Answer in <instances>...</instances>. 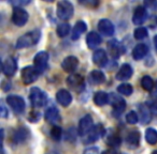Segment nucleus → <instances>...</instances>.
<instances>
[{
	"label": "nucleus",
	"instance_id": "17",
	"mask_svg": "<svg viewBox=\"0 0 157 154\" xmlns=\"http://www.w3.org/2000/svg\"><path fill=\"white\" fill-rule=\"evenodd\" d=\"M132 67L130 66L129 64L125 63L121 66V69L118 70L117 74H116V79L117 81H125L127 79H129L132 76Z\"/></svg>",
	"mask_w": 157,
	"mask_h": 154
},
{
	"label": "nucleus",
	"instance_id": "21",
	"mask_svg": "<svg viewBox=\"0 0 157 154\" xmlns=\"http://www.w3.org/2000/svg\"><path fill=\"white\" fill-rule=\"evenodd\" d=\"M108 48H109L111 56L114 57V58H117V57H120L121 55L124 52V48H123V46L121 45V43H118L116 40H112V41H110L109 44H108Z\"/></svg>",
	"mask_w": 157,
	"mask_h": 154
},
{
	"label": "nucleus",
	"instance_id": "34",
	"mask_svg": "<svg viewBox=\"0 0 157 154\" xmlns=\"http://www.w3.org/2000/svg\"><path fill=\"white\" fill-rule=\"evenodd\" d=\"M121 142H122V139H121V137L118 135H111L107 139V143L113 148L118 147L121 145Z\"/></svg>",
	"mask_w": 157,
	"mask_h": 154
},
{
	"label": "nucleus",
	"instance_id": "10",
	"mask_svg": "<svg viewBox=\"0 0 157 154\" xmlns=\"http://www.w3.org/2000/svg\"><path fill=\"white\" fill-rule=\"evenodd\" d=\"M67 85L69 86L71 89H73L74 91H82L84 89V78L78 74H72L66 81Z\"/></svg>",
	"mask_w": 157,
	"mask_h": 154
},
{
	"label": "nucleus",
	"instance_id": "46",
	"mask_svg": "<svg viewBox=\"0 0 157 154\" xmlns=\"http://www.w3.org/2000/svg\"><path fill=\"white\" fill-rule=\"evenodd\" d=\"M156 89H157V81H156Z\"/></svg>",
	"mask_w": 157,
	"mask_h": 154
},
{
	"label": "nucleus",
	"instance_id": "5",
	"mask_svg": "<svg viewBox=\"0 0 157 154\" xmlns=\"http://www.w3.org/2000/svg\"><path fill=\"white\" fill-rule=\"evenodd\" d=\"M28 16L29 15L26 10L21 7H15L13 9V13H12V22L16 26L22 27L28 22Z\"/></svg>",
	"mask_w": 157,
	"mask_h": 154
},
{
	"label": "nucleus",
	"instance_id": "27",
	"mask_svg": "<svg viewBox=\"0 0 157 154\" xmlns=\"http://www.w3.org/2000/svg\"><path fill=\"white\" fill-rule=\"evenodd\" d=\"M90 81H92L93 84H96V85H100V84L105 83V76L103 74V72L99 71V70H95L90 73Z\"/></svg>",
	"mask_w": 157,
	"mask_h": 154
},
{
	"label": "nucleus",
	"instance_id": "31",
	"mask_svg": "<svg viewBox=\"0 0 157 154\" xmlns=\"http://www.w3.org/2000/svg\"><path fill=\"white\" fill-rule=\"evenodd\" d=\"M69 31H70V26H69V24H67V23L59 24L56 29L57 34H58V37H60V38H63V37H66V35H68L69 34Z\"/></svg>",
	"mask_w": 157,
	"mask_h": 154
},
{
	"label": "nucleus",
	"instance_id": "8",
	"mask_svg": "<svg viewBox=\"0 0 157 154\" xmlns=\"http://www.w3.org/2000/svg\"><path fill=\"white\" fill-rule=\"evenodd\" d=\"M48 54L46 52H39L33 58V65L39 73L44 72L48 69Z\"/></svg>",
	"mask_w": 157,
	"mask_h": 154
},
{
	"label": "nucleus",
	"instance_id": "2",
	"mask_svg": "<svg viewBox=\"0 0 157 154\" xmlns=\"http://www.w3.org/2000/svg\"><path fill=\"white\" fill-rule=\"evenodd\" d=\"M56 13H57V16H58L59 20H68L72 17V15H73L74 8L71 2L66 1V0H63V1L57 2Z\"/></svg>",
	"mask_w": 157,
	"mask_h": 154
},
{
	"label": "nucleus",
	"instance_id": "26",
	"mask_svg": "<svg viewBox=\"0 0 157 154\" xmlns=\"http://www.w3.org/2000/svg\"><path fill=\"white\" fill-rule=\"evenodd\" d=\"M139 111L141 115V120L144 124L148 123L152 119V115H151V109L146 104L139 105Z\"/></svg>",
	"mask_w": 157,
	"mask_h": 154
},
{
	"label": "nucleus",
	"instance_id": "22",
	"mask_svg": "<svg viewBox=\"0 0 157 154\" xmlns=\"http://www.w3.org/2000/svg\"><path fill=\"white\" fill-rule=\"evenodd\" d=\"M148 52V47L146 46V44L140 43L138 45L135 46L132 50V57L136 60H140V59L144 58Z\"/></svg>",
	"mask_w": 157,
	"mask_h": 154
},
{
	"label": "nucleus",
	"instance_id": "35",
	"mask_svg": "<svg viewBox=\"0 0 157 154\" xmlns=\"http://www.w3.org/2000/svg\"><path fill=\"white\" fill-rule=\"evenodd\" d=\"M133 35H135V39L143 40L144 38L147 37V30L144 27H138L135 30V32H133Z\"/></svg>",
	"mask_w": 157,
	"mask_h": 154
},
{
	"label": "nucleus",
	"instance_id": "24",
	"mask_svg": "<svg viewBox=\"0 0 157 154\" xmlns=\"http://www.w3.org/2000/svg\"><path fill=\"white\" fill-rule=\"evenodd\" d=\"M86 43H87V46L90 48H95L101 43V37L95 31H92L87 34V38H86Z\"/></svg>",
	"mask_w": 157,
	"mask_h": 154
},
{
	"label": "nucleus",
	"instance_id": "33",
	"mask_svg": "<svg viewBox=\"0 0 157 154\" xmlns=\"http://www.w3.org/2000/svg\"><path fill=\"white\" fill-rule=\"evenodd\" d=\"M51 137H52L53 140L55 141H59L61 139V135H63V131L59 126L57 125H54L51 130Z\"/></svg>",
	"mask_w": 157,
	"mask_h": 154
},
{
	"label": "nucleus",
	"instance_id": "19",
	"mask_svg": "<svg viewBox=\"0 0 157 154\" xmlns=\"http://www.w3.org/2000/svg\"><path fill=\"white\" fill-rule=\"evenodd\" d=\"M44 118L48 123H56L60 120V116H59V111L56 107L52 106L50 108L46 109L45 113H44Z\"/></svg>",
	"mask_w": 157,
	"mask_h": 154
},
{
	"label": "nucleus",
	"instance_id": "42",
	"mask_svg": "<svg viewBox=\"0 0 157 154\" xmlns=\"http://www.w3.org/2000/svg\"><path fill=\"white\" fill-rule=\"evenodd\" d=\"M0 116L2 118H7L8 117V110L6 109V107L3 105H1V111H0Z\"/></svg>",
	"mask_w": 157,
	"mask_h": 154
},
{
	"label": "nucleus",
	"instance_id": "29",
	"mask_svg": "<svg viewBox=\"0 0 157 154\" xmlns=\"http://www.w3.org/2000/svg\"><path fill=\"white\" fill-rule=\"evenodd\" d=\"M145 140L150 145H156L157 143V131L155 128H147L145 132Z\"/></svg>",
	"mask_w": 157,
	"mask_h": 154
},
{
	"label": "nucleus",
	"instance_id": "41",
	"mask_svg": "<svg viewBox=\"0 0 157 154\" xmlns=\"http://www.w3.org/2000/svg\"><path fill=\"white\" fill-rule=\"evenodd\" d=\"M81 3L84 5H86V7H92V8H95L97 5H98V2L92 1V0H88V1H81Z\"/></svg>",
	"mask_w": 157,
	"mask_h": 154
},
{
	"label": "nucleus",
	"instance_id": "39",
	"mask_svg": "<svg viewBox=\"0 0 157 154\" xmlns=\"http://www.w3.org/2000/svg\"><path fill=\"white\" fill-rule=\"evenodd\" d=\"M83 154H99V149L97 147H90L84 151Z\"/></svg>",
	"mask_w": 157,
	"mask_h": 154
},
{
	"label": "nucleus",
	"instance_id": "32",
	"mask_svg": "<svg viewBox=\"0 0 157 154\" xmlns=\"http://www.w3.org/2000/svg\"><path fill=\"white\" fill-rule=\"evenodd\" d=\"M117 91L118 93L123 94V95H130L132 93L133 89L132 86L129 85V84H122L117 87Z\"/></svg>",
	"mask_w": 157,
	"mask_h": 154
},
{
	"label": "nucleus",
	"instance_id": "16",
	"mask_svg": "<svg viewBox=\"0 0 157 154\" xmlns=\"http://www.w3.org/2000/svg\"><path fill=\"white\" fill-rule=\"evenodd\" d=\"M56 100L61 106L67 107L71 104L72 102V95L70 94L69 91H67L66 89H60L56 94Z\"/></svg>",
	"mask_w": 157,
	"mask_h": 154
},
{
	"label": "nucleus",
	"instance_id": "45",
	"mask_svg": "<svg viewBox=\"0 0 157 154\" xmlns=\"http://www.w3.org/2000/svg\"><path fill=\"white\" fill-rule=\"evenodd\" d=\"M152 154H157V150H156V151H154V152H153Z\"/></svg>",
	"mask_w": 157,
	"mask_h": 154
},
{
	"label": "nucleus",
	"instance_id": "36",
	"mask_svg": "<svg viewBox=\"0 0 157 154\" xmlns=\"http://www.w3.org/2000/svg\"><path fill=\"white\" fill-rule=\"evenodd\" d=\"M126 121H127V123H129V124H136L137 123V122L139 121V118H138L137 113L133 111V110L129 111V113L126 115Z\"/></svg>",
	"mask_w": 157,
	"mask_h": 154
},
{
	"label": "nucleus",
	"instance_id": "44",
	"mask_svg": "<svg viewBox=\"0 0 157 154\" xmlns=\"http://www.w3.org/2000/svg\"><path fill=\"white\" fill-rule=\"evenodd\" d=\"M154 44H155V48H156V50H157V35L154 38Z\"/></svg>",
	"mask_w": 157,
	"mask_h": 154
},
{
	"label": "nucleus",
	"instance_id": "11",
	"mask_svg": "<svg viewBox=\"0 0 157 154\" xmlns=\"http://www.w3.org/2000/svg\"><path fill=\"white\" fill-rule=\"evenodd\" d=\"M16 70H17V61L14 57H8L2 62V73L8 77L13 76Z\"/></svg>",
	"mask_w": 157,
	"mask_h": 154
},
{
	"label": "nucleus",
	"instance_id": "1",
	"mask_svg": "<svg viewBox=\"0 0 157 154\" xmlns=\"http://www.w3.org/2000/svg\"><path fill=\"white\" fill-rule=\"evenodd\" d=\"M40 37H41V32H40V30H38V29L30 31V32L25 33L24 35L18 38L15 47L20 49V48H26V47H29V46L35 45V44H37L38 42H39Z\"/></svg>",
	"mask_w": 157,
	"mask_h": 154
},
{
	"label": "nucleus",
	"instance_id": "15",
	"mask_svg": "<svg viewBox=\"0 0 157 154\" xmlns=\"http://www.w3.org/2000/svg\"><path fill=\"white\" fill-rule=\"evenodd\" d=\"M147 20V11H146V8L139 5V7L136 8L135 12H133V17L132 22L135 25H142L145 20Z\"/></svg>",
	"mask_w": 157,
	"mask_h": 154
},
{
	"label": "nucleus",
	"instance_id": "4",
	"mask_svg": "<svg viewBox=\"0 0 157 154\" xmlns=\"http://www.w3.org/2000/svg\"><path fill=\"white\" fill-rule=\"evenodd\" d=\"M39 72L37 71L35 66H25L22 70V73H21V77H22V81L26 85H30V84L35 83L38 79V76H39Z\"/></svg>",
	"mask_w": 157,
	"mask_h": 154
},
{
	"label": "nucleus",
	"instance_id": "43",
	"mask_svg": "<svg viewBox=\"0 0 157 154\" xmlns=\"http://www.w3.org/2000/svg\"><path fill=\"white\" fill-rule=\"evenodd\" d=\"M102 154H118V153L114 149H110V150H107V151H105Z\"/></svg>",
	"mask_w": 157,
	"mask_h": 154
},
{
	"label": "nucleus",
	"instance_id": "7",
	"mask_svg": "<svg viewBox=\"0 0 157 154\" xmlns=\"http://www.w3.org/2000/svg\"><path fill=\"white\" fill-rule=\"evenodd\" d=\"M94 127V122H93V118L90 115H86L80 120L78 122V133L80 136H86L90 134V132Z\"/></svg>",
	"mask_w": 157,
	"mask_h": 154
},
{
	"label": "nucleus",
	"instance_id": "3",
	"mask_svg": "<svg viewBox=\"0 0 157 154\" xmlns=\"http://www.w3.org/2000/svg\"><path fill=\"white\" fill-rule=\"evenodd\" d=\"M29 100H30L31 105L33 107H42L45 105L46 101H48V95L41 89H39L37 87H33L30 89Z\"/></svg>",
	"mask_w": 157,
	"mask_h": 154
},
{
	"label": "nucleus",
	"instance_id": "14",
	"mask_svg": "<svg viewBox=\"0 0 157 154\" xmlns=\"http://www.w3.org/2000/svg\"><path fill=\"white\" fill-rule=\"evenodd\" d=\"M78 60L76 57L74 56H69L67 58L63 59V61L61 62V67L65 72L67 73H72L78 69Z\"/></svg>",
	"mask_w": 157,
	"mask_h": 154
},
{
	"label": "nucleus",
	"instance_id": "20",
	"mask_svg": "<svg viewBox=\"0 0 157 154\" xmlns=\"http://www.w3.org/2000/svg\"><path fill=\"white\" fill-rule=\"evenodd\" d=\"M93 61L96 65L98 66H103L107 64L108 62V56L107 52L103 49H97L96 52L93 54Z\"/></svg>",
	"mask_w": 157,
	"mask_h": 154
},
{
	"label": "nucleus",
	"instance_id": "12",
	"mask_svg": "<svg viewBox=\"0 0 157 154\" xmlns=\"http://www.w3.org/2000/svg\"><path fill=\"white\" fill-rule=\"evenodd\" d=\"M105 135V127L101 124H97L93 127V130L90 132V134L86 135V139L84 140L85 143H93L98 140L100 137Z\"/></svg>",
	"mask_w": 157,
	"mask_h": 154
},
{
	"label": "nucleus",
	"instance_id": "28",
	"mask_svg": "<svg viewBox=\"0 0 157 154\" xmlns=\"http://www.w3.org/2000/svg\"><path fill=\"white\" fill-rule=\"evenodd\" d=\"M126 141L130 147H137L140 142V133L138 131H132L126 137Z\"/></svg>",
	"mask_w": 157,
	"mask_h": 154
},
{
	"label": "nucleus",
	"instance_id": "13",
	"mask_svg": "<svg viewBox=\"0 0 157 154\" xmlns=\"http://www.w3.org/2000/svg\"><path fill=\"white\" fill-rule=\"evenodd\" d=\"M98 30L101 34L105 37H111L114 34V25L109 20H100L98 23Z\"/></svg>",
	"mask_w": 157,
	"mask_h": 154
},
{
	"label": "nucleus",
	"instance_id": "23",
	"mask_svg": "<svg viewBox=\"0 0 157 154\" xmlns=\"http://www.w3.org/2000/svg\"><path fill=\"white\" fill-rule=\"evenodd\" d=\"M86 29H87V25H86L83 20H80V22H78L75 24V26H74L73 30H72L71 39L74 40V41H75V40H78V38L81 37V35L85 32Z\"/></svg>",
	"mask_w": 157,
	"mask_h": 154
},
{
	"label": "nucleus",
	"instance_id": "38",
	"mask_svg": "<svg viewBox=\"0 0 157 154\" xmlns=\"http://www.w3.org/2000/svg\"><path fill=\"white\" fill-rule=\"evenodd\" d=\"M40 118V115L37 113V111H31L30 115H29V121L30 122H37Z\"/></svg>",
	"mask_w": 157,
	"mask_h": 154
},
{
	"label": "nucleus",
	"instance_id": "30",
	"mask_svg": "<svg viewBox=\"0 0 157 154\" xmlns=\"http://www.w3.org/2000/svg\"><path fill=\"white\" fill-rule=\"evenodd\" d=\"M141 86L144 90H146V91H152V90L154 89L155 84L151 76L145 75V76H143L141 79Z\"/></svg>",
	"mask_w": 157,
	"mask_h": 154
},
{
	"label": "nucleus",
	"instance_id": "6",
	"mask_svg": "<svg viewBox=\"0 0 157 154\" xmlns=\"http://www.w3.org/2000/svg\"><path fill=\"white\" fill-rule=\"evenodd\" d=\"M112 105V108H113V116L114 117H118L123 113V111L126 108V102H125L124 98H122L117 94H112L110 96V101Z\"/></svg>",
	"mask_w": 157,
	"mask_h": 154
},
{
	"label": "nucleus",
	"instance_id": "40",
	"mask_svg": "<svg viewBox=\"0 0 157 154\" xmlns=\"http://www.w3.org/2000/svg\"><path fill=\"white\" fill-rule=\"evenodd\" d=\"M144 5H145V7L148 8V9L154 10L157 8V1H145Z\"/></svg>",
	"mask_w": 157,
	"mask_h": 154
},
{
	"label": "nucleus",
	"instance_id": "18",
	"mask_svg": "<svg viewBox=\"0 0 157 154\" xmlns=\"http://www.w3.org/2000/svg\"><path fill=\"white\" fill-rule=\"evenodd\" d=\"M29 135H30V133L26 127H20L14 132L13 136H12V140L14 143H23L27 140Z\"/></svg>",
	"mask_w": 157,
	"mask_h": 154
},
{
	"label": "nucleus",
	"instance_id": "25",
	"mask_svg": "<svg viewBox=\"0 0 157 154\" xmlns=\"http://www.w3.org/2000/svg\"><path fill=\"white\" fill-rule=\"evenodd\" d=\"M110 101V96L107 92L105 91H98L94 95V103L97 106H103Z\"/></svg>",
	"mask_w": 157,
	"mask_h": 154
},
{
	"label": "nucleus",
	"instance_id": "37",
	"mask_svg": "<svg viewBox=\"0 0 157 154\" xmlns=\"http://www.w3.org/2000/svg\"><path fill=\"white\" fill-rule=\"evenodd\" d=\"M146 105L150 107L151 110L157 111V95H153L146 102Z\"/></svg>",
	"mask_w": 157,
	"mask_h": 154
},
{
	"label": "nucleus",
	"instance_id": "9",
	"mask_svg": "<svg viewBox=\"0 0 157 154\" xmlns=\"http://www.w3.org/2000/svg\"><path fill=\"white\" fill-rule=\"evenodd\" d=\"M7 102L8 104L11 106V108L15 111L16 113H22L23 111L25 110V107H26V104H25V101L23 98L18 95H9L7 98Z\"/></svg>",
	"mask_w": 157,
	"mask_h": 154
}]
</instances>
